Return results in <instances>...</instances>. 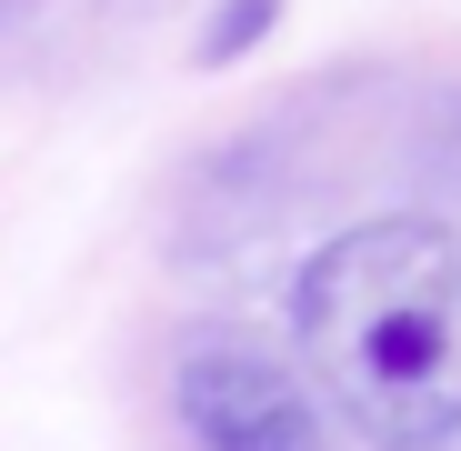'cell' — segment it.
I'll use <instances>...</instances> for the list:
<instances>
[{"label": "cell", "mask_w": 461, "mask_h": 451, "mask_svg": "<svg viewBox=\"0 0 461 451\" xmlns=\"http://www.w3.org/2000/svg\"><path fill=\"white\" fill-rule=\"evenodd\" d=\"M291 331L331 411L381 451H431L461 431V231L392 211L321 241L301 261Z\"/></svg>", "instance_id": "cell-1"}, {"label": "cell", "mask_w": 461, "mask_h": 451, "mask_svg": "<svg viewBox=\"0 0 461 451\" xmlns=\"http://www.w3.org/2000/svg\"><path fill=\"white\" fill-rule=\"evenodd\" d=\"M171 411L201 451H331L312 382L251 331H191L171 361Z\"/></svg>", "instance_id": "cell-2"}, {"label": "cell", "mask_w": 461, "mask_h": 451, "mask_svg": "<svg viewBox=\"0 0 461 451\" xmlns=\"http://www.w3.org/2000/svg\"><path fill=\"white\" fill-rule=\"evenodd\" d=\"M271 31H281V0H221V11L201 21V70H230V60H251Z\"/></svg>", "instance_id": "cell-3"}]
</instances>
